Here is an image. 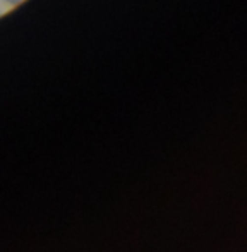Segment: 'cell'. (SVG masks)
Listing matches in <instances>:
<instances>
[{
  "label": "cell",
  "instance_id": "cell-1",
  "mask_svg": "<svg viewBox=\"0 0 247 252\" xmlns=\"http://www.w3.org/2000/svg\"><path fill=\"white\" fill-rule=\"evenodd\" d=\"M3 2L7 3V5H10V7H14V5H19V3H23L24 0H3Z\"/></svg>",
  "mask_w": 247,
  "mask_h": 252
}]
</instances>
